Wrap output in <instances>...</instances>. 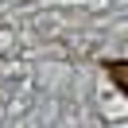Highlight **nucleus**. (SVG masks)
I'll return each mask as SVG.
<instances>
[{
    "label": "nucleus",
    "mask_w": 128,
    "mask_h": 128,
    "mask_svg": "<svg viewBox=\"0 0 128 128\" xmlns=\"http://www.w3.org/2000/svg\"><path fill=\"white\" fill-rule=\"evenodd\" d=\"M105 70H109L112 78H116V86H120V89H124V93H128V62H109V66H105Z\"/></svg>",
    "instance_id": "obj_1"
}]
</instances>
